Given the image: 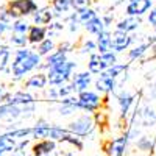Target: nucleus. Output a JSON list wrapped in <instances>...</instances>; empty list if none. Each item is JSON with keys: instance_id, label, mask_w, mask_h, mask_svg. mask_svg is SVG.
Masks as SVG:
<instances>
[{"instance_id": "nucleus-22", "label": "nucleus", "mask_w": 156, "mask_h": 156, "mask_svg": "<svg viewBox=\"0 0 156 156\" xmlns=\"http://www.w3.org/2000/svg\"><path fill=\"white\" fill-rule=\"evenodd\" d=\"M50 5H51V9L55 12V19L67 16L73 9L72 8V0H50Z\"/></svg>"}, {"instance_id": "nucleus-28", "label": "nucleus", "mask_w": 156, "mask_h": 156, "mask_svg": "<svg viewBox=\"0 0 156 156\" xmlns=\"http://www.w3.org/2000/svg\"><path fill=\"white\" fill-rule=\"evenodd\" d=\"M126 70H128V64H120V62H117V64H114V66L108 67L105 72H101L100 75H101V76L114 78V80H119L120 76L126 75Z\"/></svg>"}, {"instance_id": "nucleus-26", "label": "nucleus", "mask_w": 156, "mask_h": 156, "mask_svg": "<svg viewBox=\"0 0 156 156\" xmlns=\"http://www.w3.org/2000/svg\"><path fill=\"white\" fill-rule=\"evenodd\" d=\"M97 39V51L98 53H106V51H111L112 47H111V30L106 28L103 30L98 36H95Z\"/></svg>"}, {"instance_id": "nucleus-49", "label": "nucleus", "mask_w": 156, "mask_h": 156, "mask_svg": "<svg viewBox=\"0 0 156 156\" xmlns=\"http://www.w3.org/2000/svg\"><path fill=\"white\" fill-rule=\"evenodd\" d=\"M101 19H103V23H105V27L106 28H111V25H112V20H114V17H112V14H105V16H101Z\"/></svg>"}, {"instance_id": "nucleus-4", "label": "nucleus", "mask_w": 156, "mask_h": 156, "mask_svg": "<svg viewBox=\"0 0 156 156\" xmlns=\"http://www.w3.org/2000/svg\"><path fill=\"white\" fill-rule=\"evenodd\" d=\"M36 111V103L30 105H11V103H2L0 105V120H17L22 117H30Z\"/></svg>"}, {"instance_id": "nucleus-12", "label": "nucleus", "mask_w": 156, "mask_h": 156, "mask_svg": "<svg viewBox=\"0 0 156 156\" xmlns=\"http://www.w3.org/2000/svg\"><path fill=\"white\" fill-rule=\"evenodd\" d=\"M47 84H48L47 72L36 70L28 80H25L23 87H25V90H44V89H47Z\"/></svg>"}, {"instance_id": "nucleus-25", "label": "nucleus", "mask_w": 156, "mask_h": 156, "mask_svg": "<svg viewBox=\"0 0 156 156\" xmlns=\"http://www.w3.org/2000/svg\"><path fill=\"white\" fill-rule=\"evenodd\" d=\"M154 147H156V139L151 137V136H139L136 139V148L140 151V153H147V154H151L154 151Z\"/></svg>"}, {"instance_id": "nucleus-29", "label": "nucleus", "mask_w": 156, "mask_h": 156, "mask_svg": "<svg viewBox=\"0 0 156 156\" xmlns=\"http://www.w3.org/2000/svg\"><path fill=\"white\" fill-rule=\"evenodd\" d=\"M84 30H86L89 34H92V36H98L103 30H106V27H105V23H103L101 16H97V17H94L90 22H87V23L84 25Z\"/></svg>"}, {"instance_id": "nucleus-15", "label": "nucleus", "mask_w": 156, "mask_h": 156, "mask_svg": "<svg viewBox=\"0 0 156 156\" xmlns=\"http://www.w3.org/2000/svg\"><path fill=\"white\" fill-rule=\"evenodd\" d=\"M140 25H142V17L125 16L115 23V30H120V31H125L128 34H131V33H136L140 28Z\"/></svg>"}, {"instance_id": "nucleus-1", "label": "nucleus", "mask_w": 156, "mask_h": 156, "mask_svg": "<svg viewBox=\"0 0 156 156\" xmlns=\"http://www.w3.org/2000/svg\"><path fill=\"white\" fill-rule=\"evenodd\" d=\"M42 56L30 47H22L12 51V62H9V70L12 81H20L31 72L41 70L42 67Z\"/></svg>"}, {"instance_id": "nucleus-44", "label": "nucleus", "mask_w": 156, "mask_h": 156, "mask_svg": "<svg viewBox=\"0 0 156 156\" xmlns=\"http://www.w3.org/2000/svg\"><path fill=\"white\" fill-rule=\"evenodd\" d=\"M147 22H148V25L151 28L156 27V6H153L150 9V12H147Z\"/></svg>"}, {"instance_id": "nucleus-21", "label": "nucleus", "mask_w": 156, "mask_h": 156, "mask_svg": "<svg viewBox=\"0 0 156 156\" xmlns=\"http://www.w3.org/2000/svg\"><path fill=\"white\" fill-rule=\"evenodd\" d=\"M27 37H28V44L37 45L47 37V27H44V25H31L27 33Z\"/></svg>"}, {"instance_id": "nucleus-10", "label": "nucleus", "mask_w": 156, "mask_h": 156, "mask_svg": "<svg viewBox=\"0 0 156 156\" xmlns=\"http://www.w3.org/2000/svg\"><path fill=\"white\" fill-rule=\"evenodd\" d=\"M151 8H153V0H128V3L125 5V14L142 17Z\"/></svg>"}, {"instance_id": "nucleus-53", "label": "nucleus", "mask_w": 156, "mask_h": 156, "mask_svg": "<svg viewBox=\"0 0 156 156\" xmlns=\"http://www.w3.org/2000/svg\"><path fill=\"white\" fill-rule=\"evenodd\" d=\"M153 30H154V34H156V27H154V28H153Z\"/></svg>"}, {"instance_id": "nucleus-54", "label": "nucleus", "mask_w": 156, "mask_h": 156, "mask_svg": "<svg viewBox=\"0 0 156 156\" xmlns=\"http://www.w3.org/2000/svg\"><path fill=\"white\" fill-rule=\"evenodd\" d=\"M0 44H2V42H0Z\"/></svg>"}, {"instance_id": "nucleus-32", "label": "nucleus", "mask_w": 156, "mask_h": 156, "mask_svg": "<svg viewBox=\"0 0 156 156\" xmlns=\"http://www.w3.org/2000/svg\"><path fill=\"white\" fill-rule=\"evenodd\" d=\"M30 22L25 19V17H20V19H16L11 22V33H16V34H27L28 30H30Z\"/></svg>"}, {"instance_id": "nucleus-9", "label": "nucleus", "mask_w": 156, "mask_h": 156, "mask_svg": "<svg viewBox=\"0 0 156 156\" xmlns=\"http://www.w3.org/2000/svg\"><path fill=\"white\" fill-rule=\"evenodd\" d=\"M115 98H117V105H119V111H120V119H125L136 101V94L129 92L126 89H122L119 92H115Z\"/></svg>"}, {"instance_id": "nucleus-42", "label": "nucleus", "mask_w": 156, "mask_h": 156, "mask_svg": "<svg viewBox=\"0 0 156 156\" xmlns=\"http://www.w3.org/2000/svg\"><path fill=\"white\" fill-rule=\"evenodd\" d=\"M90 2L92 0H72V8H73V11L80 12L86 8H90Z\"/></svg>"}, {"instance_id": "nucleus-24", "label": "nucleus", "mask_w": 156, "mask_h": 156, "mask_svg": "<svg viewBox=\"0 0 156 156\" xmlns=\"http://www.w3.org/2000/svg\"><path fill=\"white\" fill-rule=\"evenodd\" d=\"M50 123L45 120H37L36 125L31 128V139L34 140H41V139H48L50 137Z\"/></svg>"}, {"instance_id": "nucleus-30", "label": "nucleus", "mask_w": 156, "mask_h": 156, "mask_svg": "<svg viewBox=\"0 0 156 156\" xmlns=\"http://www.w3.org/2000/svg\"><path fill=\"white\" fill-rule=\"evenodd\" d=\"M11 56H12V51H11L9 45L8 44H0V72H3L5 69L9 67Z\"/></svg>"}, {"instance_id": "nucleus-40", "label": "nucleus", "mask_w": 156, "mask_h": 156, "mask_svg": "<svg viewBox=\"0 0 156 156\" xmlns=\"http://www.w3.org/2000/svg\"><path fill=\"white\" fill-rule=\"evenodd\" d=\"M100 58H101V61L106 64V67H111V66H114V64H117L119 62V58H117V53L115 51H106V53H100Z\"/></svg>"}, {"instance_id": "nucleus-39", "label": "nucleus", "mask_w": 156, "mask_h": 156, "mask_svg": "<svg viewBox=\"0 0 156 156\" xmlns=\"http://www.w3.org/2000/svg\"><path fill=\"white\" fill-rule=\"evenodd\" d=\"M64 144H69V145H72L73 148H76V150H83V139L80 137V136H75V134H69L67 137H64Z\"/></svg>"}, {"instance_id": "nucleus-16", "label": "nucleus", "mask_w": 156, "mask_h": 156, "mask_svg": "<svg viewBox=\"0 0 156 156\" xmlns=\"http://www.w3.org/2000/svg\"><path fill=\"white\" fill-rule=\"evenodd\" d=\"M3 103H11V105H30L36 103V97L31 95L28 90H16V92H9Z\"/></svg>"}, {"instance_id": "nucleus-11", "label": "nucleus", "mask_w": 156, "mask_h": 156, "mask_svg": "<svg viewBox=\"0 0 156 156\" xmlns=\"http://www.w3.org/2000/svg\"><path fill=\"white\" fill-rule=\"evenodd\" d=\"M136 114L133 115V120L136 119V117H139V122L140 125L144 128H151L156 125V109L150 105H144L142 108H136L134 111Z\"/></svg>"}, {"instance_id": "nucleus-34", "label": "nucleus", "mask_w": 156, "mask_h": 156, "mask_svg": "<svg viewBox=\"0 0 156 156\" xmlns=\"http://www.w3.org/2000/svg\"><path fill=\"white\" fill-rule=\"evenodd\" d=\"M64 27H66V25H64V22L53 20L50 25H47V37H51V39L59 37V34L62 33Z\"/></svg>"}, {"instance_id": "nucleus-37", "label": "nucleus", "mask_w": 156, "mask_h": 156, "mask_svg": "<svg viewBox=\"0 0 156 156\" xmlns=\"http://www.w3.org/2000/svg\"><path fill=\"white\" fill-rule=\"evenodd\" d=\"M80 111V106L78 105H66V103H58V114L62 117L67 115H73Z\"/></svg>"}, {"instance_id": "nucleus-18", "label": "nucleus", "mask_w": 156, "mask_h": 156, "mask_svg": "<svg viewBox=\"0 0 156 156\" xmlns=\"http://www.w3.org/2000/svg\"><path fill=\"white\" fill-rule=\"evenodd\" d=\"M31 19H33L34 25H44V27H47V25H50L55 20V12L51 9V6H42L31 16Z\"/></svg>"}, {"instance_id": "nucleus-47", "label": "nucleus", "mask_w": 156, "mask_h": 156, "mask_svg": "<svg viewBox=\"0 0 156 156\" xmlns=\"http://www.w3.org/2000/svg\"><path fill=\"white\" fill-rule=\"evenodd\" d=\"M5 33H11V23H6V22L0 20V37H2Z\"/></svg>"}, {"instance_id": "nucleus-46", "label": "nucleus", "mask_w": 156, "mask_h": 156, "mask_svg": "<svg viewBox=\"0 0 156 156\" xmlns=\"http://www.w3.org/2000/svg\"><path fill=\"white\" fill-rule=\"evenodd\" d=\"M56 48H59V50H62V51H66V53H69V51L73 48V44L69 42V41H64V42H61Z\"/></svg>"}, {"instance_id": "nucleus-7", "label": "nucleus", "mask_w": 156, "mask_h": 156, "mask_svg": "<svg viewBox=\"0 0 156 156\" xmlns=\"http://www.w3.org/2000/svg\"><path fill=\"white\" fill-rule=\"evenodd\" d=\"M133 44H134V39L131 34L120 30L111 31V47H112V51H115V53H123Z\"/></svg>"}, {"instance_id": "nucleus-36", "label": "nucleus", "mask_w": 156, "mask_h": 156, "mask_svg": "<svg viewBox=\"0 0 156 156\" xmlns=\"http://www.w3.org/2000/svg\"><path fill=\"white\" fill-rule=\"evenodd\" d=\"M98 14H97V11L94 9V8H86V9H83V11H80L78 12V20H80V23L84 25L87 23V22H90L94 17H97Z\"/></svg>"}, {"instance_id": "nucleus-45", "label": "nucleus", "mask_w": 156, "mask_h": 156, "mask_svg": "<svg viewBox=\"0 0 156 156\" xmlns=\"http://www.w3.org/2000/svg\"><path fill=\"white\" fill-rule=\"evenodd\" d=\"M0 20H2V22H6V23H11V22H12V19H11V16H9V12L6 11L5 6L2 8V11H0Z\"/></svg>"}, {"instance_id": "nucleus-20", "label": "nucleus", "mask_w": 156, "mask_h": 156, "mask_svg": "<svg viewBox=\"0 0 156 156\" xmlns=\"http://www.w3.org/2000/svg\"><path fill=\"white\" fill-rule=\"evenodd\" d=\"M64 61H67V53H66V51H62V50H59V48H56V50L51 51L48 56H45L41 70L47 72L50 67H55V66H58V64H61Z\"/></svg>"}, {"instance_id": "nucleus-38", "label": "nucleus", "mask_w": 156, "mask_h": 156, "mask_svg": "<svg viewBox=\"0 0 156 156\" xmlns=\"http://www.w3.org/2000/svg\"><path fill=\"white\" fill-rule=\"evenodd\" d=\"M56 92H58V100L67 97V95H72L75 94V89H73V84L69 81L66 84H61V86H56Z\"/></svg>"}, {"instance_id": "nucleus-14", "label": "nucleus", "mask_w": 156, "mask_h": 156, "mask_svg": "<svg viewBox=\"0 0 156 156\" xmlns=\"http://www.w3.org/2000/svg\"><path fill=\"white\" fill-rule=\"evenodd\" d=\"M94 86L98 94H115V89L119 87V81L109 76L98 75L94 80Z\"/></svg>"}, {"instance_id": "nucleus-43", "label": "nucleus", "mask_w": 156, "mask_h": 156, "mask_svg": "<svg viewBox=\"0 0 156 156\" xmlns=\"http://www.w3.org/2000/svg\"><path fill=\"white\" fill-rule=\"evenodd\" d=\"M126 134H128V137H129V142L131 140H136L139 136H140V131H139V126H129L128 128V131H126Z\"/></svg>"}, {"instance_id": "nucleus-52", "label": "nucleus", "mask_w": 156, "mask_h": 156, "mask_svg": "<svg viewBox=\"0 0 156 156\" xmlns=\"http://www.w3.org/2000/svg\"><path fill=\"white\" fill-rule=\"evenodd\" d=\"M139 156H150V154H147V153H140Z\"/></svg>"}, {"instance_id": "nucleus-33", "label": "nucleus", "mask_w": 156, "mask_h": 156, "mask_svg": "<svg viewBox=\"0 0 156 156\" xmlns=\"http://www.w3.org/2000/svg\"><path fill=\"white\" fill-rule=\"evenodd\" d=\"M31 128L33 126H22V128H11L8 129V134L11 137H14L16 140H22V139H30L31 137Z\"/></svg>"}, {"instance_id": "nucleus-31", "label": "nucleus", "mask_w": 156, "mask_h": 156, "mask_svg": "<svg viewBox=\"0 0 156 156\" xmlns=\"http://www.w3.org/2000/svg\"><path fill=\"white\" fill-rule=\"evenodd\" d=\"M53 50H56V42H55V39H51V37H45L42 42L37 44V53L42 58L48 56Z\"/></svg>"}, {"instance_id": "nucleus-27", "label": "nucleus", "mask_w": 156, "mask_h": 156, "mask_svg": "<svg viewBox=\"0 0 156 156\" xmlns=\"http://www.w3.org/2000/svg\"><path fill=\"white\" fill-rule=\"evenodd\" d=\"M17 147V140L14 137H11L8 133L0 134V156H3L5 153H14Z\"/></svg>"}, {"instance_id": "nucleus-48", "label": "nucleus", "mask_w": 156, "mask_h": 156, "mask_svg": "<svg viewBox=\"0 0 156 156\" xmlns=\"http://www.w3.org/2000/svg\"><path fill=\"white\" fill-rule=\"evenodd\" d=\"M8 94H9V90H6V86L3 83H0V105L5 101V98H6Z\"/></svg>"}, {"instance_id": "nucleus-55", "label": "nucleus", "mask_w": 156, "mask_h": 156, "mask_svg": "<svg viewBox=\"0 0 156 156\" xmlns=\"http://www.w3.org/2000/svg\"><path fill=\"white\" fill-rule=\"evenodd\" d=\"M154 156H156V154H154Z\"/></svg>"}, {"instance_id": "nucleus-2", "label": "nucleus", "mask_w": 156, "mask_h": 156, "mask_svg": "<svg viewBox=\"0 0 156 156\" xmlns=\"http://www.w3.org/2000/svg\"><path fill=\"white\" fill-rule=\"evenodd\" d=\"M76 69V62L75 61H64L61 64L55 67H50L47 70V78H48V84L50 86H61V84H66L72 80L73 72Z\"/></svg>"}, {"instance_id": "nucleus-51", "label": "nucleus", "mask_w": 156, "mask_h": 156, "mask_svg": "<svg viewBox=\"0 0 156 156\" xmlns=\"http://www.w3.org/2000/svg\"><path fill=\"white\" fill-rule=\"evenodd\" d=\"M45 156H59L58 151H53V153H50V154H45Z\"/></svg>"}, {"instance_id": "nucleus-6", "label": "nucleus", "mask_w": 156, "mask_h": 156, "mask_svg": "<svg viewBox=\"0 0 156 156\" xmlns=\"http://www.w3.org/2000/svg\"><path fill=\"white\" fill-rule=\"evenodd\" d=\"M78 95V105H80V109L87 112V114H95L100 108H101V94H98L97 90H83V92L76 94Z\"/></svg>"}, {"instance_id": "nucleus-50", "label": "nucleus", "mask_w": 156, "mask_h": 156, "mask_svg": "<svg viewBox=\"0 0 156 156\" xmlns=\"http://www.w3.org/2000/svg\"><path fill=\"white\" fill-rule=\"evenodd\" d=\"M12 156H25V151H14Z\"/></svg>"}, {"instance_id": "nucleus-41", "label": "nucleus", "mask_w": 156, "mask_h": 156, "mask_svg": "<svg viewBox=\"0 0 156 156\" xmlns=\"http://www.w3.org/2000/svg\"><path fill=\"white\" fill-rule=\"evenodd\" d=\"M97 51V41L94 39H84L81 45V53H95Z\"/></svg>"}, {"instance_id": "nucleus-35", "label": "nucleus", "mask_w": 156, "mask_h": 156, "mask_svg": "<svg viewBox=\"0 0 156 156\" xmlns=\"http://www.w3.org/2000/svg\"><path fill=\"white\" fill-rule=\"evenodd\" d=\"M8 42L16 47V48H22V47H27L28 45V37L27 34H16V33H11L8 37Z\"/></svg>"}, {"instance_id": "nucleus-5", "label": "nucleus", "mask_w": 156, "mask_h": 156, "mask_svg": "<svg viewBox=\"0 0 156 156\" xmlns=\"http://www.w3.org/2000/svg\"><path fill=\"white\" fill-rule=\"evenodd\" d=\"M5 8L9 12L11 19L16 20V19H20V17L33 16L39 9V5H37L36 0H9L5 5Z\"/></svg>"}, {"instance_id": "nucleus-8", "label": "nucleus", "mask_w": 156, "mask_h": 156, "mask_svg": "<svg viewBox=\"0 0 156 156\" xmlns=\"http://www.w3.org/2000/svg\"><path fill=\"white\" fill-rule=\"evenodd\" d=\"M128 144H129V137L125 131L119 137H114L112 140H109L105 147V151H106L108 156H125Z\"/></svg>"}, {"instance_id": "nucleus-13", "label": "nucleus", "mask_w": 156, "mask_h": 156, "mask_svg": "<svg viewBox=\"0 0 156 156\" xmlns=\"http://www.w3.org/2000/svg\"><path fill=\"white\" fill-rule=\"evenodd\" d=\"M70 83L73 84L75 94H80V92H83V90H87V89L90 87V84L94 83V80H92V73H90L89 70L76 72V73L72 76Z\"/></svg>"}, {"instance_id": "nucleus-17", "label": "nucleus", "mask_w": 156, "mask_h": 156, "mask_svg": "<svg viewBox=\"0 0 156 156\" xmlns=\"http://www.w3.org/2000/svg\"><path fill=\"white\" fill-rule=\"evenodd\" d=\"M56 140H51V139H41V140H36L33 147H31V153L33 156H45L56 151Z\"/></svg>"}, {"instance_id": "nucleus-19", "label": "nucleus", "mask_w": 156, "mask_h": 156, "mask_svg": "<svg viewBox=\"0 0 156 156\" xmlns=\"http://www.w3.org/2000/svg\"><path fill=\"white\" fill-rule=\"evenodd\" d=\"M151 44L148 42H140L137 45H133L131 48H128V61H139V59H144L148 56V53L151 51Z\"/></svg>"}, {"instance_id": "nucleus-3", "label": "nucleus", "mask_w": 156, "mask_h": 156, "mask_svg": "<svg viewBox=\"0 0 156 156\" xmlns=\"http://www.w3.org/2000/svg\"><path fill=\"white\" fill-rule=\"evenodd\" d=\"M95 126H97V122L92 117V114H80L76 115L75 119H72L69 123H67V129L75 134V136H80L81 139L87 137V136H92V133L95 131Z\"/></svg>"}, {"instance_id": "nucleus-23", "label": "nucleus", "mask_w": 156, "mask_h": 156, "mask_svg": "<svg viewBox=\"0 0 156 156\" xmlns=\"http://www.w3.org/2000/svg\"><path fill=\"white\" fill-rule=\"evenodd\" d=\"M106 69H108V67H106V64L101 61L98 51H95V53H90V55H89V59H87V70L92 73V75H100L101 72H105Z\"/></svg>"}]
</instances>
